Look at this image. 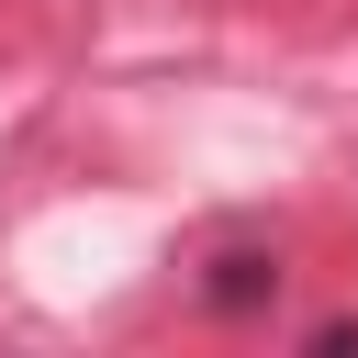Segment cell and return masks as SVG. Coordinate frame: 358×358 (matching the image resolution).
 <instances>
[{"label":"cell","mask_w":358,"mask_h":358,"mask_svg":"<svg viewBox=\"0 0 358 358\" xmlns=\"http://www.w3.org/2000/svg\"><path fill=\"white\" fill-rule=\"evenodd\" d=\"M201 302H213V313H268V302H280V257H268V246H213Z\"/></svg>","instance_id":"6da1fadb"}]
</instances>
